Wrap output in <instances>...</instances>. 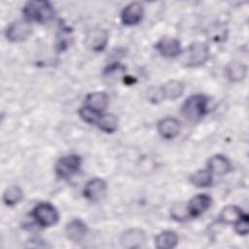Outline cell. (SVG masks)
I'll return each instance as SVG.
<instances>
[{
    "label": "cell",
    "mask_w": 249,
    "mask_h": 249,
    "mask_svg": "<svg viewBox=\"0 0 249 249\" xmlns=\"http://www.w3.org/2000/svg\"><path fill=\"white\" fill-rule=\"evenodd\" d=\"M22 14L29 22L46 23L53 18L55 11L48 1H28L23 6Z\"/></svg>",
    "instance_id": "6da1fadb"
},
{
    "label": "cell",
    "mask_w": 249,
    "mask_h": 249,
    "mask_svg": "<svg viewBox=\"0 0 249 249\" xmlns=\"http://www.w3.org/2000/svg\"><path fill=\"white\" fill-rule=\"evenodd\" d=\"M209 98L204 94H193L189 96L181 107V113L190 122L199 121L208 110Z\"/></svg>",
    "instance_id": "7a4b0ae2"
},
{
    "label": "cell",
    "mask_w": 249,
    "mask_h": 249,
    "mask_svg": "<svg viewBox=\"0 0 249 249\" xmlns=\"http://www.w3.org/2000/svg\"><path fill=\"white\" fill-rule=\"evenodd\" d=\"M210 57V50L204 42L192 43L182 55L181 62L185 67L196 68L202 66Z\"/></svg>",
    "instance_id": "3957f363"
},
{
    "label": "cell",
    "mask_w": 249,
    "mask_h": 249,
    "mask_svg": "<svg viewBox=\"0 0 249 249\" xmlns=\"http://www.w3.org/2000/svg\"><path fill=\"white\" fill-rule=\"evenodd\" d=\"M82 165V159L77 154H69L58 159L55 163L54 171L58 178L66 180L76 175Z\"/></svg>",
    "instance_id": "277c9868"
},
{
    "label": "cell",
    "mask_w": 249,
    "mask_h": 249,
    "mask_svg": "<svg viewBox=\"0 0 249 249\" xmlns=\"http://www.w3.org/2000/svg\"><path fill=\"white\" fill-rule=\"evenodd\" d=\"M31 215L35 222L43 228L54 226L59 219L56 208L49 202H41L37 204L33 208Z\"/></svg>",
    "instance_id": "5b68a950"
},
{
    "label": "cell",
    "mask_w": 249,
    "mask_h": 249,
    "mask_svg": "<svg viewBox=\"0 0 249 249\" xmlns=\"http://www.w3.org/2000/svg\"><path fill=\"white\" fill-rule=\"evenodd\" d=\"M32 32V27L29 21L25 19L15 20L10 23L6 30L5 36L8 41L13 43H18L26 40Z\"/></svg>",
    "instance_id": "8992f818"
},
{
    "label": "cell",
    "mask_w": 249,
    "mask_h": 249,
    "mask_svg": "<svg viewBox=\"0 0 249 249\" xmlns=\"http://www.w3.org/2000/svg\"><path fill=\"white\" fill-rule=\"evenodd\" d=\"M107 192V184L101 178H92L84 187V197L90 202H98L103 199Z\"/></svg>",
    "instance_id": "52a82bcc"
},
{
    "label": "cell",
    "mask_w": 249,
    "mask_h": 249,
    "mask_svg": "<svg viewBox=\"0 0 249 249\" xmlns=\"http://www.w3.org/2000/svg\"><path fill=\"white\" fill-rule=\"evenodd\" d=\"M212 203V198L206 194H199L192 197L186 205L187 214L190 218H196L202 215Z\"/></svg>",
    "instance_id": "ba28073f"
},
{
    "label": "cell",
    "mask_w": 249,
    "mask_h": 249,
    "mask_svg": "<svg viewBox=\"0 0 249 249\" xmlns=\"http://www.w3.org/2000/svg\"><path fill=\"white\" fill-rule=\"evenodd\" d=\"M144 15V7L140 2H131L121 13V21L124 25L132 26L138 24Z\"/></svg>",
    "instance_id": "9c48e42d"
},
{
    "label": "cell",
    "mask_w": 249,
    "mask_h": 249,
    "mask_svg": "<svg viewBox=\"0 0 249 249\" xmlns=\"http://www.w3.org/2000/svg\"><path fill=\"white\" fill-rule=\"evenodd\" d=\"M146 233L140 229H129L120 236V242L124 248H140L146 242Z\"/></svg>",
    "instance_id": "30bf717a"
},
{
    "label": "cell",
    "mask_w": 249,
    "mask_h": 249,
    "mask_svg": "<svg viewBox=\"0 0 249 249\" xmlns=\"http://www.w3.org/2000/svg\"><path fill=\"white\" fill-rule=\"evenodd\" d=\"M64 231L67 239L72 242L79 243L86 237L88 233V226L81 219L75 218L66 224Z\"/></svg>",
    "instance_id": "8fae6325"
},
{
    "label": "cell",
    "mask_w": 249,
    "mask_h": 249,
    "mask_svg": "<svg viewBox=\"0 0 249 249\" xmlns=\"http://www.w3.org/2000/svg\"><path fill=\"white\" fill-rule=\"evenodd\" d=\"M155 49L164 57H175L182 53L180 41L172 37L161 38L155 45Z\"/></svg>",
    "instance_id": "7c38bea8"
},
{
    "label": "cell",
    "mask_w": 249,
    "mask_h": 249,
    "mask_svg": "<svg viewBox=\"0 0 249 249\" xmlns=\"http://www.w3.org/2000/svg\"><path fill=\"white\" fill-rule=\"evenodd\" d=\"M157 129L159 134L166 140H171L177 137L181 131L180 122L175 118H164L158 123Z\"/></svg>",
    "instance_id": "4fadbf2b"
},
{
    "label": "cell",
    "mask_w": 249,
    "mask_h": 249,
    "mask_svg": "<svg viewBox=\"0 0 249 249\" xmlns=\"http://www.w3.org/2000/svg\"><path fill=\"white\" fill-rule=\"evenodd\" d=\"M108 33L104 29L96 28L89 31L86 37V45L92 52H101L108 43Z\"/></svg>",
    "instance_id": "5bb4252c"
},
{
    "label": "cell",
    "mask_w": 249,
    "mask_h": 249,
    "mask_svg": "<svg viewBox=\"0 0 249 249\" xmlns=\"http://www.w3.org/2000/svg\"><path fill=\"white\" fill-rule=\"evenodd\" d=\"M207 169L215 175H226L228 174L231 169V163L230 160L221 154H217L212 156L208 161H207Z\"/></svg>",
    "instance_id": "9a60e30c"
},
{
    "label": "cell",
    "mask_w": 249,
    "mask_h": 249,
    "mask_svg": "<svg viewBox=\"0 0 249 249\" xmlns=\"http://www.w3.org/2000/svg\"><path fill=\"white\" fill-rule=\"evenodd\" d=\"M109 105V96L104 91L90 92L86 96L85 106L97 113L104 112Z\"/></svg>",
    "instance_id": "2e32d148"
},
{
    "label": "cell",
    "mask_w": 249,
    "mask_h": 249,
    "mask_svg": "<svg viewBox=\"0 0 249 249\" xmlns=\"http://www.w3.org/2000/svg\"><path fill=\"white\" fill-rule=\"evenodd\" d=\"M247 75V66L239 61H231L225 67L226 78L232 83H238L245 79Z\"/></svg>",
    "instance_id": "e0dca14e"
},
{
    "label": "cell",
    "mask_w": 249,
    "mask_h": 249,
    "mask_svg": "<svg viewBox=\"0 0 249 249\" xmlns=\"http://www.w3.org/2000/svg\"><path fill=\"white\" fill-rule=\"evenodd\" d=\"M163 99L175 100L183 95L185 85L178 80H170L160 87Z\"/></svg>",
    "instance_id": "ac0fdd59"
},
{
    "label": "cell",
    "mask_w": 249,
    "mask_h": 249,
    "mask_svg": "<svg viewBox=\"0 0 249 249\" xmlns=\"http://www.w3.org/2000/svg\"><path fill=\"white\" fill-rule=\"evenodd\" d=\"M244 215L242 209L236 205H228L224 207L217 217V221L224 225H234Z\"/></svg>",
    "instance_id": "d6986e66"
},
{
    "label": "cell",
    "mask_w": 249,
    "mask_h": 249,
    "mask_svg": "<svg viewBox=\"0 0 249 249\" xmlns=\"http://www.w3.org/2000/svg\"><path fill=\"white\" fill-rule=\"evenodd\" d=\"M179 241V236L174 231L166 230L160 232L155 237V246L158 249H172L176 247Z\"/></svg>",
    "instance_id": "ffe728a7"
},
{
    "label": "cell",
    "mask_w": 249,
    "mask_h": 249,
    "mask_svg": "<svg viewBox=\"0 0 249 249\" xmlns=\"http://www.w3.org/2000/svg\"><path fill=\"white\" fill-rule=\"evenodd\" d=\"M190 182L197 188H207L213 183L212 173L208 169H198L190 176Z\"/></svg>",
    "instance_id": "44dd1931"
},
{
    "label": "cell",
    "mask_w": 249,
    "mask_h": 249,
    "mask_svg": "<svg viewBox=\"0 0 249 249\" xmlns=\"http://www.w3.org/2000/svg\"><path fill=\"white\" fill-rule=\"evenodd\" d=\"M96 125L106 133H113L118 129L119 120L114 114H101Z\"/></svg>",
    "instance_id": "7402d4cb"
},
{
    "label": "cell",
    "mask_w": 249,
    "mask_h": 249,
    "mask_svg": "<svg viewBox=\"0 0 249 249\" xmlns=\"http://www.w3.org/2000/svg\"><path fill=\"white\" fill-rule=\"evenodd\" d=\"M23 198V191L20 187L13 185L8 187L3 194V202L7 206H15Z\"/></svg>",
    "instance_id": "603a6c76"
},
{
    "label": "cell",
    "mask_w": 249,
    "mask_h": 249,
    "mask_svg": "<svg viewBox=\"0 0 249 249\" xmlns=\"http://www.w3.org/2000/svg\"><path fill=\"white\" fill-rule=\"evenodd\" d=\"M124 66H123L121 63L116 62L113 64H110L107 66L103 71V77L104 79L108 80L109 83H113L117 81V78L121 76L124 72Z\"/></svg>",
    "instance_id": "cb8c5ba5"
},
{
    "label": "cell",
    "mask_w": 249,
    "mask_h": 249,
    "mask_svg": "<svg viewBox=\"0 0 249 249\" xmlns=\"http://www.w3.org/2000/svg\"><path fill=\"white\" fill-rule=\"evenodd\" d=\"M100 113H97L95 111H93L92 109L84 106L82 108H80L79 110V116L80 118L87 124H96L99 117H100Z\"/></svg>",
    "instance_id": "d4e9b609"
},
{
    "label": "cell",
    "mask_w": 249,
    "mask_h": 249,
    "mask_svg": "<svg viewBox=\"0 0 249 249\" xmlns=\"http://www.w3.org/2000/svg\"><path fill=\"white\" fill-rule=\"evenodd\" d=\"M70 29L67 27H63L59 34L57 35L56 39V49L58 52H63L65 49L68 48V45L70 43Z\"/></svg>",
    "instance_id": "484cf974"
},
{
    "label": "cell",
    "mask_w": 249,
    "mask_h": 249,
    "mask_svg": "<svg viewBox=\"0 0 249 249\" xmlns=\"http://www.w3.org/2000/svg\"><path fill=\"white\" fill-rule=\"evenodd\" d=\"M234 231L238 235H247L249 231V224H248V215L244 214L235 224H234Z\"/></svg>",
    "instance_id": "4316f807"
},
{
    "label": "cell",
    "mask_w": 249,
    "mask_h": 249,
    "mask_svg": "<svg viewBox=\"0 0 249 249\" xmlns=\"http://www.w3.org/2000/svg\"><path fill=\"white\" fill-rule=\"evenodd\" d=\"M148 99L153 103L160 102L163 99L160 89V88H152L148 91Z\"/></svg>",
    "instance_id": "83f0119b"
}]
</instances>
